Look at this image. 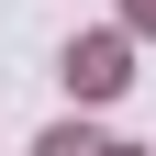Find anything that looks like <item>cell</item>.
I'll use <instances>...</instances> for the list:
<instances>
[{
	"label": "cell",
	"instance_id": "7a4b0ae2",
	"mask_svg": "<svg viewBox=\"0 0 156 156\" xmlns=\"http://www.w3.org/2000/svg\"><path fill=\"white\" fill-rule=\"evenodd\" d=\"M34 156H101V145H89V134H45Z\"/></svg>",
	"mask_w": 156,
	"mask_h": 156
},
{
	"label": "cell",
	"instance_id": "6da1fadb",
	"mask_svg": "<svg viewBox=\"0 0 156 156\" xmlns=\"http://www.w3.org/2000/svg\"><path fill=\"white\" fill-rule=\"evenodd\" d=\"M67 78H78V89H89V101H112V89H123L134 67H123V45H112V34H101V45H78V56H67Z\"/></svg>",
	"mask_w": 156,
	"mask_h": 156
},
{
	"label": "cell",
	"instance_id": "3957f363",
	"mask_svg": "<svg viewBox=\"0 0 156 156\" xmlns=\"http://www.w3.org/2000/svg\"><path fill=\"white\" fill-rule=\"evenodd\" d=\"M134 23H156V0H134Z\"/></svg>",
	"mask_w": 156,
	"mask_h": 156
}]
</instances>
